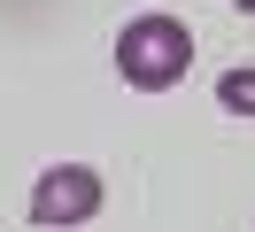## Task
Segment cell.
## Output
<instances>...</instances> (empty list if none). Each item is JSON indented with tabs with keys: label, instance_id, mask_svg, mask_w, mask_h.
<instances>
[{
	"label": "cell",
	"instance_id": "cell-1",
	"mask_svg": "<svg viewBox=\"0 0 255 232\" xmlns=\"http://www.w3.org/2000/svg\"><path fill=\"white\" fill-rule=\"evenodd\" d=\"M186 70H193V31L178 15H131L116 31V77L131 93H170Z\"/></svg>",
	"mask_w": 255,
	"mask_h": 232
},
{
	"label": "cell",
	"instance_id": "cell-3",
	"mask_svg": "<svg viewBox=\"0 0 255 232\" xmlns=\"http://www.w3.org/2000/svg\"><path fill=\"white\" fill-rule=\"evenodd\" d=\"M217 101L232 108V116H255V70H224L217 77Z\"/></svg>",
	"mask_w": 255,
	"mask_h": 232
},
{
	"label": "cell",
	"instance_id": "cell-2",
	"mask_svg": "<svg viewBox=\"0 0 255 232\" xmlns=\"http://www.w3.org/2000/svg\"><path fill=\"white\" fill-rule=\"evenodd\" d=\"M101 201H109V186H101V170L93 163H54V170H39V186H31V225H93L101 217Z\"/></svg>",
	"mask_w": 255,
	"mask_h": 232
}]
</instances>
